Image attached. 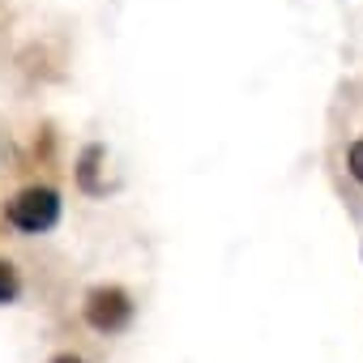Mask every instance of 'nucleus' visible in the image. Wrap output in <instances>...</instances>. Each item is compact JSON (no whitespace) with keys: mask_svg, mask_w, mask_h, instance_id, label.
I'll use <instances>...</instances> for the list:
<instances>
[{"mask_svg":"<svg viewBox=\"0 0 363 363\" xmlns=\"http://www.w3.org/2000/svg\"><path fill=\"white\" fill-rule=\"evenodd\" d=\"M60 214H65V197L48 179H30V184L13 189L9 201H5V227L26 235V240L52 235L60 227Z\"/></svg>","mask_w":363,"mask_h":363,"instance_id":"f257e3e1","label":"nucleus"},{"mask_svg":"<svg viewBox=\"0 0 363 363\" xmlns=\"http://www.w3.org/2000/svg\"><path fill=\"white\" fill-rule=\"evenodd\" d=\"M133 316H137V303H133V295H128L124 286H116V282L90 286V291L82 295V320H86V329H94L99 337L124 333V329L133 325Z\"/></svg>","mask_w":363,"mask_h":363,"instance_id":"f03ea898","label":"nucleus"},{"mask_svg":"<svg viewBox=\"0 0 363 363\" xmlns=\"http://www.w3.org/2000/svg\"><path fill=\"white\" fill-rule=\"evenodd\" d=\"M337 171L346 175V193L350 201H363V128H350L342 154H337Z\"/></svg>","mask_w":363,"mask_h":363,"instance_id":"7ed1b4c3","label":"nucleus"},{"mask_svg":"<svg viewBox=\"0 0 363 363\" xmlns=\"http://www.w3.org/2000/svg\"><path fill=\"white\" fill-rule=\"evenodd\" d=\"M18 299H22V269L9 257H0V308L18 303Z\"/></svg>","mask_w":363,"mask_h":363,"instance_id":"20e7f679","label":"nucleus"},{"mask_svg":"<svg viewBox=\"0 0 363 363\" xmlns=\"http://www.w3.org/2000/svg\"><path fill=\"white\" fill-rule=\"evenodd\" d=\"M48 363H86V359H82L77 350H60V354H52Z\"/></svg>","mask_w":363,"mask_h":363,"instance_id":"39448f33","label":"nucleus"}]
</instances>
